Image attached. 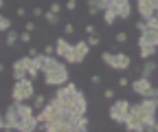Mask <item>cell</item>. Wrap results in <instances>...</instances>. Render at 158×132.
Segmentation results:
<instances>
[{"instance_id": "cell-1", "label": "cell", "mask_w": 158, "mask_h": 132, "mask_svg": "<svg viewBox=\"0 0 158 132\" xmlns=\"http://www.w3.org/2000/svg\"><path fill=\"white\" fill-rule=\"evenodd\" d=\"M40 128L35 117V108L29 101H13L5 112V130L7 132H33Z\"/></svg>"}, {"instance_id": "cell-2", "label": "cell", "mask_w": 158, "mask_h": 132, "mask_svg": "<svg viewBox=\"0 0 158 132\" xmlns=\"http://www.w3.org/2000/svg\"><path fill=\"white\" fill-rule=\"evenodd\" d=\"M53 99L62 106L64 110H68L73 117H81V115H86V110H88V99H86V95H84V90L77 88V86L70 84V82L57 86Z\"/></svg>"}, {"instance_id": "cell-3", "label": "cell", "mask_w": 158, "mask_h": 132, "mask_svg": "<svg viewBox=\"0 0 158 132\" xmlns=\"http://www.w3.org/2000/svg\"><path fill=\"white\" fill-rule=\"evenodd\" d=\"M40 75L44 77L46 86H62L68 82V66L64 60H59L57 55H46L42 53V64H40Z\"/></svg>"}, {"instance_id": "cell-4", "label": "cell", "mask_w": 158, "mask_h": 132, "mask_svg": "<svg viewBox=\"0 0 158 132\" xmlns=\"http://www.w3.org/2000/svg\"><path fill=\"white\" fill-rule=\"evenodd\" d=\"M90 44L86 40H79L77 44H70L66 37H57L55 40V55L62 57L66 64H81L88 57Z\"/></svg>"}, {"instance_id": "cell-5", "label": "cell", "mask_w": 158, "mask_h": 132, "mask_svg": "<svg viewBox=\"0 0 158 132\" xmlns=\"http://www.w3.org/2000/svg\"><path fill=\"white\" fill-rule=\"evenodd\" d=\"M138 110H141V119L145 130H149L156 123V112H158V99L156 97H141L138 101Z\"/></svg>"}, {"instance_id": "cell-6", "label": "cell", "mask_w": 158, "mask_h": 132, "mask_svg": "<svg viewBox=\"0 0 158 132\" xmlns=\"http://www.w3.org/2000/svg\"><path fill=\"white\" fill-rule=\"evenodd\" d=\"M35 95V86L31 77H22V79H15L13 88H11V99L13 101H29Z\"/></svg>"}, {"instance_id": "cell-7", "label": "cell", "mask_w": 158, "mask_h": 132, "mask_svg": "<svg viewBox=\"0 0 158 132\" xmlns=\"http://www.w3.org/2000/svg\"><path fill=\"white\" fill-rule=\"evenodd\" d=\"M101 62L106 66H110L112 70H127L132 66V60H130V55L125 53H118V51H106L101 55Z\"/></svg>"}, {"instance_id": "cell-8", "label": "cell", "mask_w": 158, "mask_h": 132, "mask_svg": "<svg viewBox=\"0 0 158 132\" xmlns=\"http://www.w3.org/2000/svg\"><path fill=\"white\" fill-rule=\"evenodd\" d=\"M127 112H130V101H127V99H116V101H112V106H110V119H112L114 123H125Z\"/></svg>"}, {"instance_id": "cell-9", "label": "cell", "mask_w": 158, "mask_h": 132, "mask_svg": "<svg viewBox=\"0 0 158 132\" xmlns=\"http://www.w3.org/2000/svg\"><path fill=\"white\" fill-rule=\"evenodd\" d=\"M132 90L136 92L138 97H154V95H156V88H154L152 79H149V77H143V75L132 82Z\"/></svg>"}, {"instance_id": "cell-10", "label": "cell", "mask_w": 158, "mask_h": 132, "mask_svg": "<svg viewBox=\"0 0 158 132\" xmlns=\"http://www.w3.org/2000/svg\"><path fill=\"white\" fill-rule=\"evenodd\" d=\"M108 7L116 13L118 20H127L130 13H132V5H130V0H108Z\"/></svg>"}, {"instance_id": "cell-11", "label": "cell", "mask_w": 158, "mask_h": 132, "mask_svg": "<svg viewBox=\"0 0 158 132\" xmlns=\"http://www.w3.org/2000/svg\"><path fill=\"white\" fill-rule=\"evenodd\" d=\"M134 2H136V11H138V15H141V20H147V18L156 15L152 0H134Z\"/></svg>"}, {"instance_id": "cell-12", "label": "cell", "mask_w": 158, "mask_h": 132, "mask_svg": "<svg viewBox=\"0 0 158 132\" xmlns=\"http://www.w3.org/2000/svg\"><path fill=\"white\" fill-rule=\"evenodd\" d=\"M86 5H88V13L97 15V13H103L108 9V0H86Z\"/></svg>"}, {"instance_id": "cell-13", "label": "cell", "mask_w": 158, "mask_h": 132, "mask_svg": "<svg viewBox=\"0 0 158 132\" xmlns=\"http://www.w3.org/2000/svg\"><path fill=\"white\" fill-rule=\"evenodd\" d=\"M154 70H158V64L149 57V60H145V62H143V66H141V68H138V75H143V77H149Z\"/></svg>"}, {"instance_id": "cell-14", "label": "cell", "mask_w": 158, "mask_h": 132, "mask_svg": "<svg viewBox=\"0 0 158 132\" xmlns=\"http://www.w3.org/2000/svg\"><path fill=\"white\" fill-rule=\"evenodd\" d=\"M18 42H20V33L13 31V27H11V29L7 31V35H5V44L13 49V46H18Z\"/></svg>"}, {"instance_id": "cell-15", "label": "cell", "mask_w": 158, "mask_h": 132, "mask_svg": "<svg viewBox=\"0 0 158 132\" xmlns=\"http://www.w3.org/2000/svg\"><path fill=\"white\" fill-rule=\"evenodd\" d=\"M44 104H46V97L42 95V92H35V95H33V108H35V112H37V110H42Z\"/></svg>"}, {"instance_id": "cell-16", "label": "cell", "mask_w": 158, "mask_h": 132, "mask_svg": "<svg viewBox=\"0 0 158 132\" xmlns=\"http://www.w3.org/2000/svg\"><path fill=\"white\" fill-rule=\"evenodd\" d=\"M103 20H106V24H108V27H112V24H114V20H118V18H116V13L108 7V9L103 11Z\"/></svg>"}, {"instance_id": "cell-17", "label": "cell", "mask_w": 158, "mask_h": 132, "mask_svg": "<svg viewBox=\"0 0 158 132\" xmlns=\"http://www.w3.org/2000/svg\"><path fill=\"white\" fill-rule=\"evenodd\" d=\"M44 20H46L51 27H55V24L59 22V15H57V13H53V11H44Z\"/></svg>"}, {"instance_id": "cell-18", "label": "cell", "mask_w": 158, "mask_h": 132, "mask_svg": "<svg viewBox=\"0 0 158 132\" xmlns=\"http://www.w3.org/2000/svg\"><path fill=\"white\" fill-rule=\"evenodd\" d=\"M9 29H11V20H9L7 15H2V13H0V31H2V33H7Z\"/></svg>"}, {"instance_id": "cell-19", "label": "cell", "mask_w": 158, "mask_h": 132, "mask_svg": "<svg viewBox=\"0 0 158 132\" xmlns=\"http://www.w3.org/2000/svg\"><path fill=\"white\" fill-rule=\"evenodd\" d=\"M88 44H90V49L92 46H99V44H101V35H99V33H94V35H88V40H86Z\"/></svg>"}, {"instance_id": "cell-20", "label": "cell", "mask_w": 158, "mask_h": 132, "mask_svg": "<svg viewBox=\"0 0 158 132\" xmlns=\"http://www.w3.org/2000/svg\"><path fill=\"white\" fill-rule=\"evenodd\" d=\"M114 42H116V44H125V42H127V33H125V31H118V33L114 35Z\"/></svg>"}, {"instance_id": "cell-21", "label": "cell", "mask_w": 158, "mask_h": 132, "mask_svg": "<svg viewBox=\"0 0 158 132\" xmlns=\"http://www.w3.org/2000/svg\"><path fill=\"white\" fill-rule=\"evenodd\" d=\"M145 24H147V27H152V29L158 33V15H152V18H147V20H145Z\"/></svg>"}, {"instance_id": "cell-22", "label": "cell", "mask_w": 158, "mask_h": 132, "mask_svg": "<svg viewBox=\"0 0 158 132\" xmlns=\"http://www.w3.org/2000/svg\"><path fill=\"white\" fill-rule=\"evenodd\" d=\"M48 11H53V13H62V5H59V0H53V2H51V7H48Z\"/></svg>"}, {"instance_id": "cell-23", "label": "cell", "mask_w": 158, "mask_h": 132, "mask_svg": "<svg viewBox=\"0 0 158 132\" xmlns=\"http://www.w3.org/2000/svg\"><path fill=\"white\" fill-rule=\"evenodd\" d=\"M20 42H24V44H29V42H31V33H29L27 29L20 33Z\"/></svg>"}, {"instance_id": "cell-24", "label": "cell", "mask_w": 158, "mask_h": 132, "mask_svg": "<svg viewBox=\"0 0 158 132\" xmlns=\"http://www.w3.org/2000/svg\"><path fill=\"white\" fill-rule=\"evenodd\" d=\"M64 9H66V11H75V9H77V0H66Z\"/></svg>"}, {"instance_id": "cell-25", "label": "cell", "mask_w": 158, "mask_h": 132, "mask_svg": "<svg viewBox=\"0 0 158 132\" xmlns=\"http://www.w3.org/2000/svg\"><path fill=\"white\" fill-rule=\"evenodd\" d=\"M33 18H44V9L42 7H33Z\"/></svg>"}, {"instance_id": "cell-26", "label": "cell", "mask_w": 158, "mask_h": 132, "mask_svg": "<svg viewBox=\"0 0 158 132\" xmlns=\"http://www.w3.org/2000/svg\"><path fill=\"white\" fill-rule=\"evenodd\" d=\"M103 97H106L108 101H112V99H114V90H112V88H106V90H103Z\"/></svg>"}, {"instance_id": "cell-27", "label": "cell", "mask_w": 158, "mask_h": 132, "mask_svg": "<svg viewBox=\"0 0 158 132\" xmlns=\"http://www.w3.org/2000/svg\"><path fill=\"white\" fill-rule=\"evenodd\" d=\"M64 33H66V35H73V33H75V27H73L70 22H66V24H64Z\"/></svg>"}, {"instance_id": "cell-28", "label": "cell", "mask_w": 158, "mask_h": 132, "mask_svg": "<svg viewBox=\"0 0 158 132\" xmlns=\"http://www.w3.org/2000/svg\"><path fill=\"white\" fill-rule=\"evenodd\" d=\"M130 86V79L127 77H118V88H127Z\"/></svg>"}, {"instance_id": "cell-29", "label": "cell", "mask_w": 158, "mask_h": 132, "mask_svg": "<svg viewBox=\"0 0 158 132\" xmlns=\"http://www.w3.org/2000/svg\"><path fill=\"white\" fill-rule=\"evenodd\" d=\"M44 53L46 55H55V44H46L44 46Z\"/></svg>"}, {"instance_id": "cell-30", "label": "cell", "mask_w": 158, "mask_h": 132, "mask_svg": "<svg viewBox=\"0 0 158 132\" xmlns=\"http://www.w3.org/2000/svg\"><path fill=\"white\" fill-rule=\"evenodd\" d=\"M90 84H92V86H99V84H101V77H99V75H92V77H90Z\"/></svg>"}, {"instance_id": "cell-31", "label": "cell", "mask_w": 158, "mask_h": 132, "mask_svg": "<svg viewBox=\"0 0 158 132\" xmlns=\"http://www.w3.org/2000/svg\"><path fill=\"white\" fill-rule=\"evenodd\" d=\"M86 33H88V35H94V33H97V27H94V24H88V27H86Z\"/></svg>"}, {"instance_id": "cell-32", "label": "cell", "mask_w": 158, "mask_h": 132, "mask_svg": "<svg viewBox=\"0 0 158 132\" xmlns=\"http://www.w3.org/2000/svg\"><path fill=\"white\" fill-rule=\"evenodd\" d=\"M27 55H29V57H35V55H40V51H37V49H33V46H31V49H29V51H27Z\"/></svg>"}, {"instance_id": "cell-33", "label": "cell", "mask_w": 158, "mask_h": 132, "mask_svg": "<svg viewBox=\"0 0 158 132\" xmlns=\"http://www.w3.org/2000/svg\"><path fill=\"white\" fill-rule=\"evenodd\" d=\"M15 13H18V18H24V15H27V9H24V7H18Z\"/></svg>"}, {"instance_id": "cell-34", "label": "cell", "mask_w": 158, "mask_h": 132, "mask_svg": "<svg viewBox=\"0 0 158 132\" xmlns=\"http://www.w3.org/2000/svg\"><path fill=\"white\" fill-rule=\"evenodd\" d=\"M27 31L33 33V31H35V22H27Z\"/></svg>"}, {"instance_id": "cell-35", "label": "cell", "mask_w": 158, "mask_h": 132, "mask_svg": "<svg viewBox=\"0 0 158 132\" xmlns=\"http://www.w3.org/2000/svg\"><path fill=\"white\" fill-rule=\"evenodd\" d=\"M0 130H5V115L0 112Z\"/></svg>"}, {"instance_id": "cell-36", "label": "cell", "mask_w": 158, "mask_h": 132, "mask_svg": "<svg viewBox=\"0 0 158 132\" xmlns=\"http://www.w3.org/2000/svg\"><path fill=\"white\" fill-rule=\"evenodd\" d=\"M149 132H158V121H156V123H154V126L149 128Z\"/></svg>"}, {"instance_id": "cell-37", "label": "cell", "mask_w": 158, "mask_h": 132, "mask_svg": "<svg viewBox=\"0 0 158 132\" xmlns=\"http://www.w3.org/2000/svg\"><path fill=\"white\" fill-rule=\"evenodd\" d=\"M152 5H154V11L158 13V0H152Z\"/></svg>"}, {"instance_id": "cell-38", "label": "cell", "mask_w": 158, "mask_h": 132, "mask_svg": "<svg viewBox=\"0 0 158 132\" xmlns=\"http://www.w3.org/2000/svg\"><path fill=\"white\" fill-rule=\"evenodd\" d=\"M0 73H5V64L2 62H0Z\"/></svg>"}, {"instance_id": "cell-39", "label": "cell", "mask_w": 158, "mask_h": 132, "mask_svg": "<svg viewBox=\"0 0 158 132\" xmlns=\"http://www.w3.org/2000/svg\"><path fill=\"white\" fill-rule=\"evenodd\" d=\"M154 97H156V99H158V88H156V95H154Z\"/></svg>"}, {"instance_id": "cell-40", "label": "cell", "mask_w": 158, "mask_h": 132, "mask_svg": "<svg viewBox=\"0 0 158 132\" xmlns=\"http://www.w3.org/2000/svg\"><path fill=\"white\" fill-rule=\"evenodd\" d=\"M2 5H5V0H0V7H2Z\"/></svg>"}, {"instance_id": "cell-41", "label": "cell", "mask_w": 158, "mask_h": 132, "mask_svg": "<svg viewBox=\"0 0 158 132\" xmlns=\"http://www.w3.org/2000/svg\"><path fill=\"white\" fill-rule=\"evenodd\" d=\"M0 44H2V40H0Z\"/></svg>"}]
</instances>
